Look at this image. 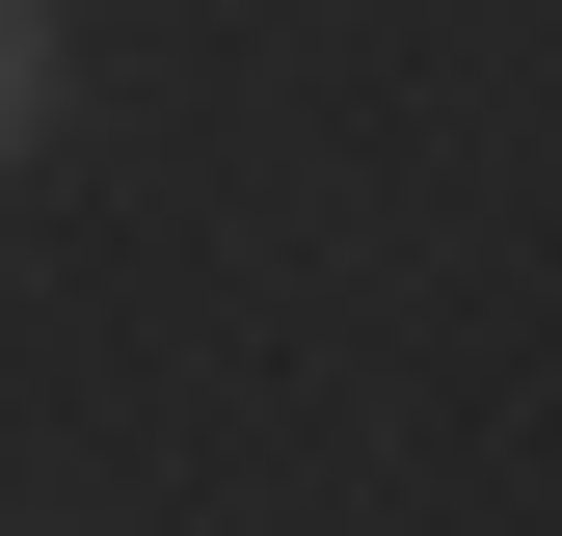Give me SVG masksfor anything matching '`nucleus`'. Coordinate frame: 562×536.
Here are the masks:
<instances>
[{"label":"nucleus","mask_w":562,"mask_h":536,"mask_svg":"<svg viewBox=\"0 0 562 536\" xmlns=\"http://www.w3.org/2000/svg\"><path fill=\"white\" fill-rule=\"evenodd\" d=\"M0 161H54V0H0Z\"/></svg>","instance_id":"obj_1"}]
</instances>
